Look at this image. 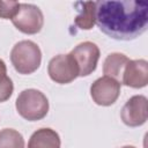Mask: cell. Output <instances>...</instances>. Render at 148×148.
<instances>
[{
    "mask_svg": "<svg viewBox=\"0 0 148 148\" xmlns=\"http://www.w3.org/2000/svg\"><path fill=\"white\" fill-rule=\"evenodd\" d=\"M14 27L23 34L35 35L39 32L44 24L42 10L31 3H20L16 13L12 17Z\"/></svg>",
    "mask_w": 148,
    "mask_h": 148,
    "instance_id": "obj_4",
    "label": "cell"
},
{
    "mask_svg": "<svg viewBox=\"0 0 148 148\" xmlns=\"http://www.w3.org/2000/svg\"><path fill=\"white\" fill-rule=\"evenodd\" d=\"M121 148H135L134 146H124V147H121Z\"/></svg>",
    "mask_w": 148,
    "mask_h": 148,
    "instance_id": "obj_17",
    "label": "cell"
},
{
    "mask_svg": "<svg viewBox=\"0 0 148 148\" xmlns=\"http://www.w3.org/2000/svg\"><path fill=\"white\" fill-rule=\"evenodd\" d=\"M121 120L130 127H138L146 123L148 117V101L143 95L132 96L123 106Z\"/></svg>",
    "mask_w": 148,
    "mask_h": 148,
    "instance_id": "obj_8",
    "label": "cell"
},
{
    "mask_svg": "<svg viewBox=\"0 0 148 148\" xmlns=\"http://www.w3.org/2000/svg\"><path fill=\"white\" fill-rule=\"evenodd\" d=\"M121 83L109 76H102L94 81L90 87V95L97 105H112L120 95Z\"/></svg>",
    "mask_w": 148,
    "mask_h": 148,
    "instance_id": "obj_7",
    "label": "cell"
},
{
    "mask_svg": "<svg viewBox=\"0 0 148 148\" xmlns=\"http://www.w3.org/2000/svg\"><path fill=\"white\" fill-rule=\"evenodd\" d=\"M148 23V2L143 0L96 1V24L106 36L131 40L142 35Z\"/></svg>",
    "mask_w": 148,
    "mask_h": 148,
    "instance_id": "obj_1",
    "label": "cell"
},
{
    "mask_svg": "<svg viewBox=\"0 0 148 148\" xmlns=\"http://www.w3.org/2000/svg\"><path fill=\"white\" fill-rule=\"evenodd\" d=\"M121 83L131 88H143L148 83V62L145 59L130 60L125 66Z\"/></svg>",
    "mask_w": 148,
    "mask_h": 148,
    "instance_id": "obj_9",
    "label": "cell"
},
{
    "mask_svg": "<svg viewBox=\"0 0 148 148\" xmlns=\"http://www.w3.org/2000/svg\"><path fill=\"white\" fill-rule=\"evenodd\" d=\"M14 90V84L10 77L6 76L0 81V103L9 99Z\"/></svg>",
    "mask_w": 148,
    "mask_h": 148,
    "instance_id": "obj_15",
    "label": "cell"
},
{
    "mask_svg": "<svg viewBox=\"0 0 148 148\" xmlns=\"http://www.w3.org/2000/svg\"><path fill=\"white\" fill-rule=\"evenodd\" d=\"M69 54L77 65L79 76H88L96 69L101 52L95 43L83 42L76 45Z\"/></svg>",
    "mask_w": 148,
    "mask_h": 148,
    "instance_id": "obj_6",
    "label": "cell"
},
{
    "mask_svg": "<svg viewBox=\"0 0 148 148\" xmlns=\"http://www.w3.org/2000/svg\"><path fill=\"white\" fill-rule=\"evenodd\" d=\"M60 136L52 128H39L29 139L28 148H60Z\"/></svg>",
    "mask_w": 148,
    "mask_h": 148,
    "instance_id": "obj_10",
    "label": "cell"
},
{
    "mask_svg": "<svg viewBox=\"0 0 148 148\" xmlns=\"http://www.w3.org/2000/svg\"><path fill=\"white\" fill-rule=\"evenodd\" d=\"M0 148H24L23 135L13 128L0 131Z\"/></svg>",
    "mask_w": 148,
    "mask_h": 148,
    "instance_id": "obj_13",
    "label": "cell"
},
{
    "mask_svg": "<svg viewBox=\"0 0 148 148\" xmlns=\"http://www.w3.org/2000/svg\"><path fill=\"white\" fill-rule=\"evenodd\" d=\"M128 61H130V59L123 53H119V52L110 53L104 60L103 73L105 74V76L114 79L116 81L121 83L123 73H124L125 66L127 65Z\"/></svg>",
    "mask_w": 148,
    "mask_h": 148,
    "instance_id": "obj_11",
    "label": "cell"
},
{
    "mask_svg": "<svg viewBox=\"0 0 148 148\" xmlns=\"http://www.w3.org/2000/svg\"><path fill=\"white\" fill-rule=\"evenodd\" d=\"M17 1H5L0 0V17L1 18H10L14 16V14L17 10L18 7Z\"/></svg>",
    "mask_w": 148,
    "mask_h": 148,
    "instance_id": "obj_14",
    "label": "cell"
},
{
    "mask_svg": "<svg viewBox=\"0 0 148 148\" xmlns=\"http://www.w3.org/2000/svg\"><path fill=\"white\" fill-rule=\"evenodd\" d=\"M18 114L28 121L43 119L49 112L47 97L37 89H25L20 92L15 102Z\"/></svg>",
    "mask_w": 148,
    "mask_h": 148,
    "instance_id": "obj_3",
    "label": "cell"
},
{
    "mask_svg": "<svg viewBox=\"0 0 148 148\" xmlns=\"http://www.w3.org/2000/svg\"><path fill=\"white\" fill-rule=\"evenodd\" d=\"M10 61L15 71L20 74H31L36 72L42 62V51L32 40H21L10 51Z\"/></svg>",
    "mask_w": 148,
    "mask_h": 148,
    "instance_id": "obj_2",
    "label": "cell"
},
{
    "mask_svg": "<svg viewBox=\"0 0 148 148\" xmlns=\"http://www.w3.org/2000/svg\"><path fill=\"white\" fill-rule=\"evenodd\" d=\"M77 5L81 8L74 23L82 30H90L96 23V1L77 2Z\"/></svg>",
    "mask_w": 148,
    "mask_h": 148,
    "instance_id": "obj_12",
    "label": "cell"
},
{
    "mask_svg": "<svg viewBox=\"0 0 148 148\" xmlns=\"http://www.w3.org/2000/svg\"><path fill=\"white\" fill-rule=\"evenodd\" d=\"M47 73L52 81L60 84L71 83L79 76V68L73 59L68 54H58L49 61Z\"/></svg>",
    "mask_w": 148,
    "mask_h": 148,
    "instance_id": "obj_5",
    "label": "cell"
},
{
    "mask_svg": "<svg viewBox=\"0 0 148 148\" xmlns=\"http://www.w3.org/2000/svg\"><path fill=\"white\" fill-rule=\"evenodd\" d=\"M7 67H6V64H5V61L2 60V59H0V81L3 79V77H6L7 75Z\"/></svg>",
    "mask_w": 148,
    "mask_h": 148,
    "instance_id": "obj_16",
    "label": "cell"
}]
</instances>
